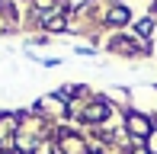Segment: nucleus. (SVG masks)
Segmentation results:
<instances>
[{"mask_svg":"<svg viewBox=\"0 0 157 154\" xmlns=\"http://www.w3.org/2000/svg\"><path fill=\"white\" fill-rule=\"evenodd\" d=\"M128 19V10L125 6H116V10H109V23H125Z\"/></svg>","mask_w":157,"mask_h":154,"instance_id":"nucleus-3","label":"nucleus"},{"mask_svg":"<svg viewBox=\"0 0 157 154\" xmlns=\"http://www.w3.org/2000/svg\"><path fill=\"white\" fill-rule=\"evenodd\" d=\"M13 132V119H0V138H6Z\"/></svg>","mask_w":157,"mask_h":154,"instance_id":"nucleus-4","label":"nucleus"},{"mask_svg":"<svg viewBox=\"0 0 157 154\" xmlns=\"http://www.w3.org/2000/svg\"><path fill=\"white\" fill-rule=\"evenodd\" d=\"M61 26H64L61 16H52V19H48V29H61Z\"/></svg>","mask_w":157,"mask_h":154,"instance_id":"nucleus-5","label":"nucleus"},{"mask_svg":"<svg viewBox=\"0 0 157 154\" xmlns=\"http://www.w3.org/2000/svg\"><path fill=\"white\" fill-rule=\"evenodd\" d=\"M87 119H90V122H99V119H106V106H103V103L90 106V109H87Z\"/></svg>","mask_w":157,"mask_h":154,"instance_id":"nucleus-2","label":"nucleus"},{"mask_svg":"<svg viewBox=\"0 0 157 154\" xmlns=\"http://www.w3.org/2000/svg\"><path fill=\"white\" fill-rule=\"evenodd\" d=\"M151 151H154V154H157V141H154V144H151Z\"/></svg>","mask_w":157,"mask_h":154,"instance_id":"nucleus-6","label":"nucleus"},{"mask_svg":"<svg viewBox=\"0 0 157 154\" xmlns=\"http://www.w3.org/2000/svg\"><path fill=\"white\" fill-rule=\"evenodd\" d=\"M0 154H3V151H0Z\"/></svg>","mask_w":157,"mask_h":154,"instance_id":"nucleus-7","label":"nucleus"},{"mask_svg":"<svg viewBox=\"0 0 157 154\" xmlns=\"http://www.w3.org/2000/svg\"><path fill=\"white\" fill-rule=\"evenodd\" d=\"M128 129H132V135L144 138L147 132H151V125H147V119H141V116H128Z\"/></svg>","mask_w":157,"mask_h":154,"instance_id":"nucleus-1","label":"nucleus"}]
</instances>
